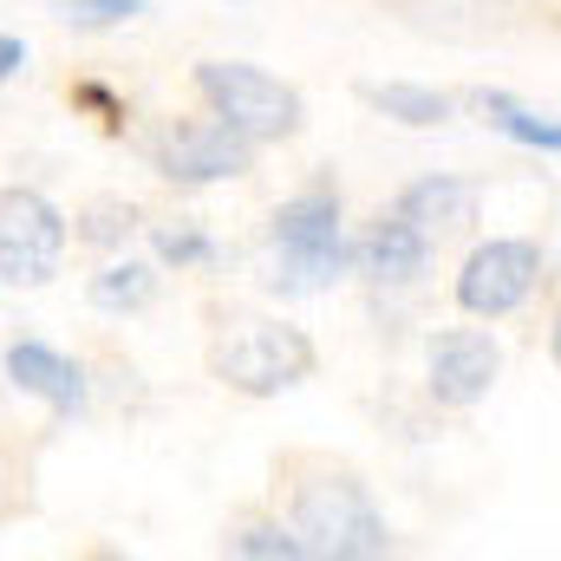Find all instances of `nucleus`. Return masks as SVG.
I'll list each match as a JSON object with an SVG mask.
<instances>
[{"label": "nucleus", "instance_id": "1", "mask_svg": "<svg viewBox=\"0 0 561 561\" xmlns=\"http://www.w3.org/2000/svg\"><path fill=\"white\" fill-rule=\"evenodd\" d=\"M268 242H275V275L268 287L300 300V294H327L340 275L359 268L353 242H346V216H340V190L320 176L307 190H294L268 222Z\"/></svg>", "mask_w": 561, "mask_h": 561}, {"label": "nucleus", "instance_id": "2", "mask_svg": "<svg viewBox=\"0 0 561 561\" xmlns=\"http://www.w3.org/2000/svg\"><path fill=\"white\" fill-rule=\"evenodd\" d=\"M287 523L300 549L320 561H379L392 556V523L379 516L373 490L359 477H307L287 503Z\"/></svg>", "mask_w": 561, "mask_h": 561}, {"label": "nucleus", "instance_id": "3", "mask_svg": "<svg viewBox=\"0 0 561 561\" xmlns=\"http://www.w3.org/2000/svg\"><path fill=\"white\" fill-rule=\"evenodd\" d=\"M196 99L249 144H280L307 125L300 92L287 79H275V72L249 66V59H203L196 66Z\"/></svg>", "mask_w": 561, "mask_h": 561}, {"label": "nucleus", "instance_id": "4", "mask_svg": "<svg viewBox=\"0 0 561 561\" xmlns=\"http://www.w3.org/2000/svg\"><path fill=\"white\" fill-rule=\"evenodd\" d=\"M313 366H320L313 340H307L300 327H287V320H249L242 333H229V340L209 353V373H216L229 392H242V399H280V392L307 386Z\"/></svg>", "mask_w": 561, "mask_h": 561}, {"label": "nucleus", "instance_id": "5", "mask_svg": "<svg viewBox=\"0 0 561 561\" xmlns=\"http://www.w3.org/2000/svg\"><path fill=\"white\" fill-rule=\"evenodd\" d=\"M255 150L242 131H229L216 112L209 118H170L144 138V163L176 183V190H209V183H229V176H249L255 170Z\"/></svg>", "mask_w": 561, "mask_h": 561}, {"label": "nucleus", "instance_id": "6", "mask_svg": "<svg viewBox=\"0 0 561 561\" xmlns=\"http://www.w3.org/2000/svg\"><path fill=\"white\" fill-rule=\"evenodd\" d=\"M66 242H72V229L53 209V196H39L26 183L0 190V280L7 287H46L66 262Z\"/></svg>", "mask_w": 561, "mask_h": 561}, {"label": "nucleus", "instance_id": "7", "mask_svg": "<svg viewBox=\"0 0 561 561\" xmlns=\"http://www.w3.org/2000/svg\"><path fill=\"white\" fill-rule=\"evenodd\" d=\"M542 287V242L529 236H490L457 268V307L470 320H510Z\"/></svg>", "mask_w": 561, "mask_h": 561}, {"label": "nucleus", "instance_id": "8", "mask_svg": "<svg viewBox=\"0 0 561 561\" xmlns=\"http://www.w3.org/2000/svg\"><path fill=\"white\" fill-rule=\"evenodd\" d=\"M496 379H503V346L483 327L431 333V346H424V392H431V405L470 412V405H483L496 392Z\"/></svg>", "mask_w": 561, "mask_h": 561}, {"label": "nucleus", "instance_id": "9", "mask_svg": "<svg viewBox=\"0 0 561 561\" xmlns=\"http://www.w3.org/2000/svg\"><path fill=\"white\" fill-rule=\"evenodd\" d=\"M0 373H7V386H20L26 399H39L53 419H85V405H92L85 366L66 359V353L46 346V340H13V346L0 353Z\"/></svg>", "mask_w": 561, "mask_h": 561}, {"label": "nucleus", "instance_id": "10", "mask_svg": "<svg viewBox=\"0 0 561 561\" xmlns=\"http://www.w3.org/2000/svg\"><path fill=\"white\" fill-rule=\"evenodd\" d=\"M431 236H424L412 216H399V209H386L359 242H353V255H359V275L379 280V287H412V280L431 268Z\"/></svg>", "mask_w": 561, "mask_h": 561}, {"label": "nucleus", "instance_id": "11", "mask_svg": "<svg viewBox=\"0 0 561 561\" xmlns=\"http://www.w3.org/2000/svg\"><path fill=\"white\" fill-rule=\"evenodd\" d=\"M477 203H483V190L470 183V176H450V170H431L419 183H405L399 190V216H412L431 242H450V236H470L477 229Z\"/></svg>", "mask_w": 561, "mask_h": 561}, {"label": "nucleus", "instance_id": "12", "mask_svg": "<svg viewBox=\"0 0 561 561\" xmlns=\"http://www.w3.org/2000/svg\"><path fill=\"white\" fill-rule=\"evenodd\" d=\"M359 105L379 112V118H392V125H405V131H437V125H450V112H457L450 92H437V85H412V79L359 85Z\"/></svg>", "mask_w": 561, "mask_h": 561}, {"label": "nucleus", "instance_id": "13", "mask_svg": "<svg viewBox=\"0 0 561 561\" xmlns=\"http://www.w3.org/2000/svg\"><path fill=\"white\" fill-rule=\"evenodd\" d=\"M477 112H483V125H490V131H503L510 144L561 157V118H542V112H529L516 92H477Z\"/></svg>", "mask_w": 561, "mask_h": 561}, {"label": "nucleus", "instance_id": "14", "mask_svg": "<svg viewBox=\"0 0 561 561\" xmlns=\"http://www.w3.org/2000/svg\"><path fill=\"white\" fill-rule=\"evenodd\" d=\"M92 307L99 313H144L150 300H157V262H105L99 275H92Z\"/></svg>", "mask_w": 561, "mask_h": 561}, {"label": "nucleus", "instance_id": "15", "mask_svg": "<svg viewBox=\"0 0 561 561\" xmlns=\"http://www.w3.org/2000/svg\"><path fill=\"white\" fill-rule=\"evenodd\" d=\"M144 229V216L131 209V203H118V196H99V203H85V216H79V242L85 249H125L131 236Z\"/></svg>", "mask_w": 561, "mask_h": 561}, {"label": "nucleus", "instance_id": "16", "mask_svg": "<svg viewBox=\"0 0 561 561\" xmlns=\"http://www.w3.org/2000/svg\"><path fill=\"white\" fill-rule=\"evenodd\" d=\"M53 13H59V26H72V33H112V26L150 13V0H53Z\"/></svg>", "mask_w": 561, "mask_h": 561}, {"label": "nucleus", "instance_id": "17", "mask_svg": "<svg viewBox=\"0 0 561 561\" xmlns=\"http://www.w3.org/2000/svg\"><path fill=\"white\" fill-rule=\"evenodd\" d=\"M229 556L242 561H300V536H294V523H249V529H236L229 536Z\"/></svg>", "mask_w": 561, "mask_h": 561}, {"label": "nucleus", "instance_id": "18", "mask_svg": "<svg viewBox=\"0 0 561 561\" xmlns=\"http://www.w3.org/2000/svg\"><path fill=\"white\" fill-rule=\"evenodd\" d=\"M150 249H157V262H170V268H203L209 255H216V242L203 236V229H190V222H157L150 229Z\"/></svg>", "mask_w": 561, "mask_h": 561}, {"label": "nucleus", "instance_id": "19", "mask_svg": "<svg viewBox=\"0 0 561 561\" xmlns=\"http://www.w3.org/2000/svg\"><path fill=\"white\" fill-rule=\"evenodd\" d=\"M72 105H85L105 131H125V99H118V92H105L99 79H79V85H72Z\"/></svg>", "mask_w": 561, "mask_h": 561}, {"label": "nucleus", "instance_id": "20", "mask_svg": "<svg viewBox=\"0 0 561 561\" xmlns=\"http://www.w3.org/2000/svg\"><path fill=\"white\" fill-rule=\"evenodd\" d=\"M20 66H26V39H13V33H0V85H7V79H13Z\"/></svg>", "mask_w": 561, "mask_h": 561}, {"label": "nucleus", "instance_id": "21", "mask_svg": "<svg viewBox=\"0 0 561 561\" xmlns=\"http://www.w3.org/2000/svg\"><path fill=\"white\" fill-rule=\"evenodd\" d=\"M549 359H556V373H561V313H556V327H549Z\"/></svg>", "mask_w": 561, "mask_h": 561}, {"label": "nucleus", "instance_id": "22", "mask_svg": "<svg viewBox=\"0 0 561 561\" xmlns=\"http://www.w3.org/2000/svg\"><path fill=\"white\" fill-rule=\"evenodd\" d=\"M0 516H7V490H0Z\"/></svg>", "mask_w": 561, "mask_h": 561}]
</instances>
